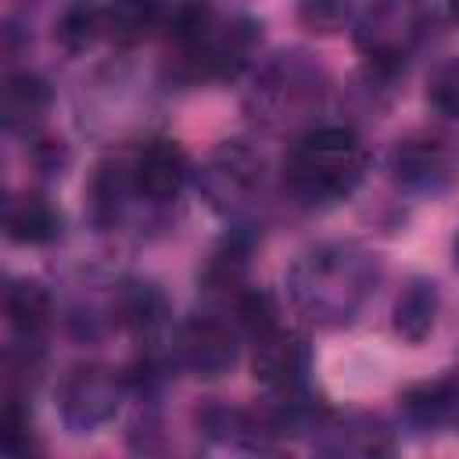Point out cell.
Returning a JSON list of instances; mask_svg holds the SVG:
<instances>
[{"label":"cell","instance_id":"10","mask_svg":"<svg viewBox=\"0 0 459 459\" xmlns=\"http://www.w3.org/2000/svg\"><path fill=\"white\" fill-rule=\"evenodd\" d=\"M387 172L409 194H441L455 179V154L437 136H405L391 147Z\"/></svg>","mask_w":459,"mask_h":459},{"label":"cell","instance_id":"2","mask_svg":"<svg viewBox=\"0 0 459 459\" xmlns=\"http://www.w3.org/2000/svg\"><path fill=\"white\" fill-rule=\"evenodd\" d=\"M165 39L186 79H237L262 47V22L247 14L226 18L208 0H179Z\"/></svg>","mask_w":459,"mask_h":459},{"label":"cell","instance_id":"5","mask_svg":"<svg viewBox=\"0 0 459 459\" xmlns=\"http://www.w3.org/2000/svg\"><path fill=\"white\" fill-rule=\"evenodd\" d=\"M434 11L427 0H366L351 22V39L373 68H398L430 36Z\"/></svg>","mask_w":459,"mask_h":459},{"label":"cell","instance_id":"4","mask_svg":"<svg viewBox=\"0 0 459 459\" xmlns=\"http://www.w3.org/2000/svg\"><path fill=\"white\" fill-rule=\"evenodd\" d=\"M323 100H326L323 68L301 50H283L258 68L255 86L247 93V115L273 133L298 126L312 129L308 118L323 108Z\"/></svg>","mask_w":459,"mask_h":459},{"label":"cell","instance_id":"15","mask_svg":"<svg viewBox=\"0 0 459 459\" xmlns=\"http://www.w3.org/2000/svg\"><path fill=\"white\" fill-rule=\"evenodd\" d=\"M4 316L14 337L39 341L54 323V298L39 280H11L4 290Z\"/></svg>","mask_w":459,"mask_h":459},{"label":"cell","instance_id":"24","mask_svg":"<svg viewBox=\"0 0 459 459\" xmlns=\"http://www.w3.org/2000/svg\"><path fill=\"white\" fill-rule=\"evenodd\" d=\"M448 14H452V22L459 25V0H448Z\"/></svg>","mask_w":459,"mask_h":459},{"label":"cell","instance_id":"1","mask_svg":"<svg viewBox=\"0 0 459 459\" xmlns=\"http://www.w3.org/2000/svg\"><path fill=\"white\" fill-rule=\"evenodd\" d=\"M380 280V258L351 240H330L301 251L287 269V298L316 326L351 323Z\"/></svg>","mask_w":459,"mask_h":459},{"label":"cell","instance_id":"23","mask_svg":"<svg viewBox=\"0 0 459 459\" xmlns=\"http://www.w3.org/2000/svg\"><path fill=\"white\" fill-rule=\"evenodd\" d=\"M427 100L437 115L459 118V57L437 65L427 79Z\"/></svg>","mask_w":459,"mask_h":459},{"label":"cell","instance_id":"19","mask_svg":"<svg viewBox=\"0 0 459 459\" xmlns=\"http://www.w3.org/2000/svg\"><path fill=\"white\" fill-rule=\"evenodd\" d=\"M115 312L118 323L143 341H154L169 323V305L154 283H126V290H118Z\"/></svg>","mask_w":459,"mask_h":459},{"label":"cell","instance_id":"14","mask_svg":"<svg viewBox=\"0 0 459 459\" xmlns=\"http://www.w3.org/2000/svg\"><path fill=\"white\" fill-rule=\"evenodd\" d=\"M459 409V380L455 373L452 377H441V380H420V384H409L402 394H398V412L409 427H420V430H434L441 423H448Z\"/></svg>","mask_w":459,"mask_h":459},{"label":"cell","instance_id":"18","mask_svg":"<svg viewBox=\"0 0 459 459\" xmlns=\"http://www.w3.org/2000/svg\"><path fill=\"white\" fill-rule=\"evenodd\" d=\"M161 25L158 0H104V39L129 50Z\"/></svg>","mask_w":459,"mask_h":459},{"label":"cell","instance_id":"9","mask_svg":"<svg viewBox=\"0 0 459 459\" xmlns=\"http://www.w3.org/2000/svg\"><path fill=\"white\" fill-rule=\"evenodd\" d=\"M251 344H255L251 373L269 394H301V391H308L312 348L301 333L276 323L265 333L251 337Z\"/></svg>","mask_w":459,"mask_h":459},{"label":"cell","instance_id":"6","mask_svg":"<svg viewBox=\"0 0 459 459\" xmlns=\"http://www.w3.org/2000/svg\"><path fill=\"white\" fill-rule=\"evenodd\" d=\"M129 380L104 366V362H75L57 384V409L68 430L75 434H93L97 427L111 423L115 412L122 409Z\"/></svg>","mask_w":459,"mask_h":459},{"label":"cell","instance_id":"16","mask_svg":"<svg viewBox=\"0 0 459 459\" xmlns=\"http://www.w3.org/2000/svg\"><path fill=\"white\" fill-rule=\"evenodd\" d=\"M437 308H441V294L437 283L427 276H412L402 294L394 298V312H391V326L402 341L420 344L430 337L434 323H437Z\"/></svg>","mask_w":459,"mask_h":459},{"label":"cell","instance_id":"8","mask_svg":"<svg viewBox=\"0 0 459 459\" xmlns=\"http://www.w3.org/2000/svg\"><path fill=\"white\" fill-rule=\"evenodd\" d=\"M237 355H240V344H237L233 326L212 312L190 316L172 333V359L190 377H201V380L226 377L237 366Z\"/></svg>","mask_w":459,"mask_h":459},{"label":"cell","instance_id":"20","mask_svg":"<svg viewBox=\"0 0 459 459\" xmlns=\"http://www.w3.org/2000/svg\"><path fill=\"white\" fill-rule=\"evenodd\" d=\"M129 194H136L133 190L129 161H104V165H97L93 183H90V215H93V222L104 226V230L115 226Z\"/></svg>","mask_w":459,"mask_h":459},{"label":"cell","instance_id":"25","mask_svg":"<svg viewBox=\"0 0 459 459\" xmlns=\"http://www.w3.org/2000/svg\"><path fill=\"white\" fill-rule=\"evenodd\" d=\"M452 255H455V265H459V233H455V244H452Z\"/></svg>","mask_w":459,"mask_h":459},{"label":"cell","instance_id":"17","mask_svg":"<svg viewBox=\"0 0 459 459\" xmlns=\"http://www.w3.org/2000/svg\"><path fill=\"white\" fill-rule=\"evenodd\" d=\"M316 430L326 437L319 441V448L326 452H348V455H380V452H391V434L384 430L380 420H369V416H323L316 423Z\"/></svg>","mask_w":459,"mask_h":459},{"label":"cell","instance_id":"13","mask_svg":"<svg viewBox=\"0 0 459 459\" xmlns=\"http://www.w3.org/2000/svg\"><path fill=\"white\" fill-rule=\"evenodd\" d=\"M4 230H7V240H14V244H50L61 237L65 219L47 194L22 190L7 201Z\"/></svg>","mask_w":459,"mask_h":459},{"label":"cell","instance_id":"21","mask_svg":"<svg viewBox=\"0 0 459 459\" xmlns=\"http://www.w3.org/2000/svg\"><path fill=\"white\" fill-rule=\"evenodd\" d=\"M104 36V4L100 0H68L57 14L54 39L65 54H82Z\"/></svg>","mask_w":459,"mask_h":459},{"label":"cell","instance_id":"11","mask_svg":"<svg viewBox=\"0 0 459 459\" xmlns=\"http://www.w3.org/2000/svg\"><path fill=\"white\" fill-rule=\"evenodd\" d=\"M129 172H133V190L136 197L151 201V204H165V201H176L179 190L186 186L190 179V158L183 151L179 140H169V136H158V140H147L133 161H129Z\"/></svg>","mask_w":459,"mask_h":459},{"label":"cell","instance_id":"12","mask_svg":"<svg viewBox=\"0 0 459 459\" xmlns=\"http://www.w3.org/2000/svg\"><path fill=\"white\" fill-rule=\"evenodd\" d=\"M54 104V90L43 75L36 72H11L4 79V93H0V118L7 133H32L43 126V118L50 115Z\"/></svg>","mask_w":459,"mask_h":459},{"label":"cell","instance_id":"22","mask_svg":"<svg viewBox=\"0 0 459 459\" xmlns=\"http://www.w3.org/2000/svg\"><path fill=\"white\" fill-rule=\"evenodd\" d=\"M355 7L351 0H298V25L312 36H337L351 22Z\"/></svg>","mask_w":459,"mask_h":459},{"label":"cell","instance_id":"3","mask_svg":"<svg viewBox=\"0 0 459 459\" xmlns=\"http://www.w3.org/2000/svg\"><path fill=\"white\" fill-rule=\"evenodd\" d=\"M369 169V151L348 126H312L283 158V186L294 201L326 208L351 197Z\"/></svg>","mask_w":459,"mask_h":459},{"label":"cell","instance_id":"7","mask_svg":"<svg viewBox=\"0 0 459 459\" xmlns=\"http://www.w3.org/2000/svg\"><path fill=\"white\" fill-rule=\"evenodd\" d=\"M262 183H265V161L247 140H222L219 147H212V154L197 172L201 194L215 212L226 215L247 208L255 194H262Z\"/></svg>","mask_w":459,"mask_h":459}]
</instances>
